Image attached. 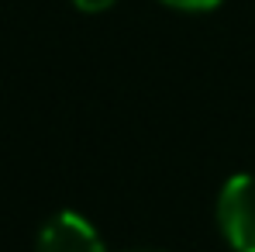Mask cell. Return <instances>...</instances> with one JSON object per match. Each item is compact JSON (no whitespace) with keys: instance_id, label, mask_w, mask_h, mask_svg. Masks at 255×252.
<instances>
[{"instance_id":"cell-1","label":"cell","mask_w":255,"mask_h":252,"mask_svg":"<svg viewBox=\"0 0 255 252\" xmlns=\"http://www.w3.org/2000/svg\"><path fill=\"white\" fill-rule=\"evenodd\" d=\"M217 228L235 252H255V173H235L221 187Z\"/></svg>"},{"instance_id":"cell-2","label":"cell","mask_w":255,"mask_h":252,"mask_svg":"<svg viewBox=\"0 0 255 252\" xmlns=\"http://www.w3.org/2000/svg\"><path fill=\"white\" fill-rule=\"evenodd\" d=\"M35 252H107L97 228L76 211H59L38 228Z\"/></svg>"},{"instance_id":"cell-3","label":"cell","mask_w":255,"mask_h":252,"mask_svg":"<svg viewBox=\"0 0 255 252\" xmlns=\"http://www.w3.org/2000/svg\"><path fill=\"white\" fill-rule=\"evenodd\" d=\"M159 3H166L172 10H183V14H207L221 0H159Z\"/></svg>"},{"instance_id":"cell-4","label":"cell","mask_w":255,"mask_h":252,"mask_svg":"<svg viewBox=\"0 0 255 252\" xmlns=\"http://www.w3.org/2000/svg\"><path fill=\"white\" fill-rule=\"evenodd\" d=\"M118 0H73V7L76 10H83V14H100V10H111Z\"/></svg>"},{"instance_id":"cell-5","label":"cell","mask_w":255,"mask_h":252,"mask_svg":"<svg viewBox=\"0 0 255 252\" xmlns=\"http://www.w3.org/2000/svg\"><path fill=\"white\" fill-rule=\"evenodd\" d=\"M125 252H162V249H125Z\"/></svg>"}]
</instances>
